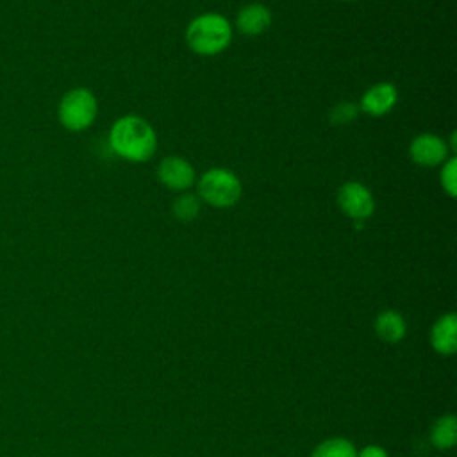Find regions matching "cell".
I'll return each instance as SVG.
<instances>
[{
  "label": "cell",
  "mask_w": 457,
  "mask_h": 457,
  "mask_svg": "<svg viewBox=\"0 0 457 457\" xmlns=\"http://www.w3.org/2000/svg\"><path fill=\"white\" fill-rule=\"evenodd\" d=\"M171 212L182 223L193 221L200 214V198H198V195L180 193L171 204Z\"/></svg>",
  "instance_id": "13"
},
{
  "label": "cell",
  "mask_w": 457,
  "mask_h": 457,
  "mask_svg": "<svg viewBox=\"0 0 457 457\" xmlns=\"http://www.w3.org/2000/svg\"><path fill=\"white\" fill-rule=\"evenodd\" d=\"M109 143L120 157L132 162H143L154 155L157 148V136L145 118L127 114L116 120L111 127Z\"/></svg>",
  "instance_id": "1"
},
{
  "label": "cell",
  "mask_w": 457,
  "mask_h": 457,
  "mask_svg": "<svg viewBox=\"0 0 457 457\" xmlns=\"http://www.w3.org/2000/svg\"><path fill=\"white\" fill-rule=\"evenodd\" d=\"M448 150L450 148L446 141L432 132H423L416 136L409 145L411 159L423 168H432L445 162Z\"/></svg>",
  "instance_id": "6"
},
{
  "label": "cell",
  "mask_w": 457,
  "mask_h": 457,
  "mask_svg": "<svg viewBox=\"0 0 457 457\" xmlns=\"http://www.w3.org/2000/svg\"><path fill=\"white\" fill-rule=\"evenodd\" d=\"M432 445L437 448H450L455 445L457 439V421L453 416H443L439 418L434 427H432V434H430Z\"/></svg>",
  "instance_id": "12"
},
{
  "label": "cell",
  "mask_w": 457,
  "mask_h": 457,
  "mask_svg": "<svg viewBox=\"0 0 457 457\" xmlns=\"http://www.w3.org/2000/svg\"><path fill=\"white\" fill-rule=\"evenodd\" d=\"M157 177L168 189L186 191L195 184V168L184 157L170 155L161 161Z\"/></svg>",
  "instance_id": "7"
},
{
  "label": "cell",
  "mask_w": 457,
  "mask_h": 457,
  "mask_svg": "<svg viewBox=\"0 0 457 457\" xmlns=\"http://www.w3.org/2000/svg\"><path fill=\"white\" fill-rule=\"evenodd\" d=\"M346 2H353V0H346Z\"/></svg>",
  "instance_id": "18"
},
{
  "label": "cell",
  "mask_w": 457,
  "mask_h": 457,
  "mask_svg": "<svg viewBox=\"0 0 457 457\" xmlns=\"http://www.w3.org/2000/svg\"><path fill=\"white\" fill-rule=\"evenodd\" d=\"M375 330L380 339L387 343H396L405 334V321L403 318L395 311H384L377 316Z\"/></svg>",
  "instance_id": "11"
},
{
  "label": "cell",
  "mask_w": 457,
  "mask_h": 457,
  "mask_svg": "<svg viewBox=\"0 0 457 457\" xmlns=\"http://www.w3.org/2000/svg\"><path fill=\"white\" fill-rule=\"evenodd\" d=\"M198 198L212 207H232L239 202L243 186L236 173L227 168H211L198 180Z\"/></svg>",
  "instance_id": "3"
},
{
  "label": "cell",
  "mask_w": 457,
  "mask_h": 457,
  "mask_svg": "<svg viewBox=\"0 0 457 457\" xmlns=\"http://www.w3.org/2000/svg\"><path fill=\"white\" fill-rule=\"evenodd\" d=\"M271 25V12L264 4H248L236 16V27L241 34L255 37L264 34Z\"/></svg>",
  "instance_id": "9"
},
{
  "label": "cell",
  "mask_w": 457,
  "mask_h": 457,
  "mask_svg": "<svg viewBox=\"0 0 457 457\" xmlns=\"http://www.w3.org/2000/svg\"><path fill=\"white\" fill-rule=\"evenodd\" d=\"M398 100V91L391 82H377L361 98V109L370 116L387 114Z\"/></svg>",
  "instance_id": "8"
},
{
  "label": "cell",
  "mask_w": 457,
  "mask_h": 457,
  "mask_svg": "<svg viewBox=\"0 0 457 457\" xmlns=\"http://www.w3.org/2000/svg\"><path fill=\"white\" fill-rule=\"evenodd\" d=\"M232 41V25L218 12L193 18L186 29V43L198 55H218Z\"/></svg>",
  "instance_id": "2"
},
{
  "label": "cell",
  "mask_w": 457,
  "mask_h": 457,
  "mask_svg": "<svg viewBox=\"0 0 457 457\" xmlns=\"http://www.w3.org/2000/svg\"><path fill=\"white\" fill-rule=\"evenodd\" d=\"M357 457H387V453L380 446H366Z\"/></svg>",
  "instance_id": "17"
},
{
  "label": "cell",
  "mask_w": 457,
  "mask_h": 457,
  "mask_svg": "<svg viewBox=\"0 0 457 457\" xmlns=\"http://www.w3.org/2000/svg\"><path fill=\"white\" fill-rule=\"evenodd\" d=\"M359 112V105L353 102H341L337 105H334V109L330 111V120L336 125H346L350 123Z\"/></svg>",
  "instance_id": "16"
},
{
  "label": "cell",
  "mask_w": 457,
  "mask_h": 457,
  "mask_svg": "<svg viewBox=\"0 0 457 457\" xmlns=\"http://www.w3.org/2000/svg\"><path fill=\"white\" fill-rule=\"evenodd\" d=\"M432 346L436 352L448 355L457 350V318L455 314L441 316L432 327Z\"/></svg>",
  "instance_id": "10"
},
{
  "label": "cell",
  "mask_w": 457,
  "mask_h": 457,
  "mask_svg": "<svg viewBox=\"0 0 457 457\" xmlns=\"http://www.w3.org/2000/svg\"><path fill=\"white\" fill-rule=\"evenodd\" d=\"M96 112V98L86 87H75L68 91L59 104V120L70 130H84L91 127Z\"/></svg>",
  "instance_id": "4"
},
{
  "label": "cell",
  "mask_w": 457,
  "mask_h": 457,
  "mask_svg": "<svg viewBox=\"0 0 457 457\" xmlns=\"http://www.w3.org/2000/svg\"><path fill=\"white\" fill-rule=\"evenodd\" d=\"M439 177H441V186L445 193L450 198H455L457 195V159L455 157H450L445 161Z\"/></svg>",
  "instance_id": "15"
},
{
  "label": "cell",
  "mask_w": 457,
  "mask_h": 457,
  "mask_svg": "<svg viewBox=\"0 0 457 457\" xmlns=\"http://www.w3.org/2000/svg\"><path fill=\"white\" fill-rule=\"evenodd\" d=\"M312 457H357V452L346 439H328L312 452Z\"/></svg>",
  "instance_id": "14"
},
{
  "label": "cell",
  "mask_w": 457,
  "mask_h": 457,
  "mask_svg": "<svg viewBox=\"0 0 457 457\" xmlns=\"http://www.w3.org/2000/svg\"><path fill=\"white\" fill-rule=\"evenodd\" d=\"M337 205L346 216L361 221L373 214L375 198L364 184L357 180H348L337 189Z\"/></svg>",
  "instance_id": "5"
}]
</instances>
